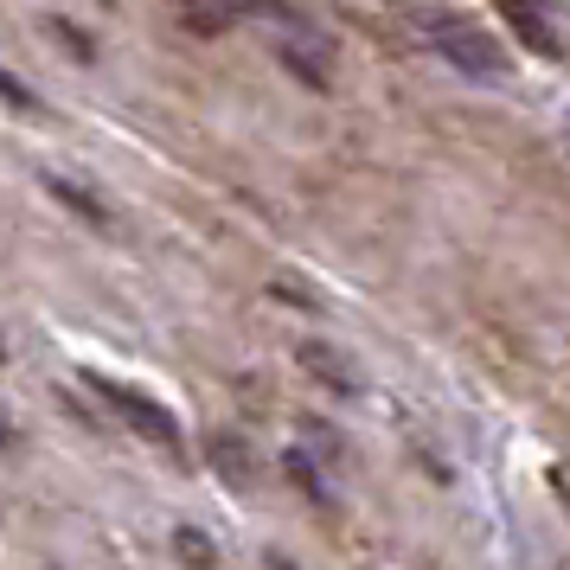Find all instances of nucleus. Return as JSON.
I'll use <instances>...</instances> for the list:
<instances>
[{
  "label": "nucleus",
  "instance_id": "1",
  "mask_svg": "<svg viewBox=\"0 0 570 570\" xmlns=\"http://www.w3.org/2000/svg\"><path fill=\"white\" fill-rule=\"evenodd\" d=\"M436 52L474 83H500L507 78V52H500V39L481 27H468V20H436Z\"/></svg>",
  "mask_w": 570,
  "mask_h": 570
},
{
  "label": "nucleus",
  "instance_id": "2",
  "mask_svg": "<svg viewBox=\"0 0 570 570\" xmlns=\"http://www.w3.org/2000/svg\"><path fill=\"white\" fill-rule=\"evenodd\" d=\"M90 391H97L104 404H116V411L129 416V423H135V430H141V436L167 442V449L180 442V430H174V416L160 411L155 397H141V391H129V385H122V379H104V372H90Z\"/></svg>",
  "mask_w": 570,
  "mask_h": 570
},
{
  "label": "nucleus",
  "instance_id": "3",
  "mask_svg": "<svg viewBox=\"0 0 570 570\" xmlns=\"http://www.w3.org/2000/svg\"><path fill=\"white\" fill-rule=\"evenodd\" d=\"M500 13L513 20V32L539 58H564V39H558V27H551V7H544V0H500Z\"/></svg>",
  "mask_w": 570,
  "mask_h": 570
},
{
  "label": "nucleus",
  "instance_id": "4",
  "mask_svg": "<svg viewBox=\"0 0 570 570\" xmlns=\"http://www.w3.org/2000/svg\"><path fill=\"white\" fill-rule=\"evenodd\" d=\"M186 27L199 32H225L237 20H250V13H276V0H180Z\"/></svg>",
  "mask_w": 570,
  "mask_h": 570
},
{
  "label": "nucleus",
  "instance_id": "5",
  "mask_svg": "<svg viewBox=\"0 0 570 570\" xmlns=\"http://www.w3.org/2000/svg\"><path fill=\"white\" fill-rule=\"evenodd\" d=\"M302 365H321V372H327V385H340V391H353V385H360V379H353V365L334 360V353H327V346H314V340L302 346Z\"/></svg>",
  "mask_w": 570,
  "mask_h": 570
},
{
  "label": "nucleus",
  "instance_id": "6",
  "mask_svg": "<svg viewBox=\"0 0 570 570\" xmlns=\"http://www.w3.org/2000/svg\"><path fill=\"white\" fill-rule=\"evenodd\" d=\"M52 193H58V199H71V206H78L83 218H97V225H104V206H97L90 193H78V186H71V180H58V174H52Z\"/></svg>",
  "mask_w": 570,
  "mask_h": 570
},
{
  "label": "nucleus",
  "instance_id": "7",
  "mask_svg": "<svg viewBox=\"0 0 570 570\" xmlns=\"http://www.w3.org/2000/svg\"><path fill=\"white\" fill-rule=\"evenodd\" d=\"M0 97H7V104H13V109H27V104H32V90H27V83H20V78H13L7 65H0Z\"/></svg>",
  "mask_w": 570,
  "mask_h": 570
}]
</instances>
